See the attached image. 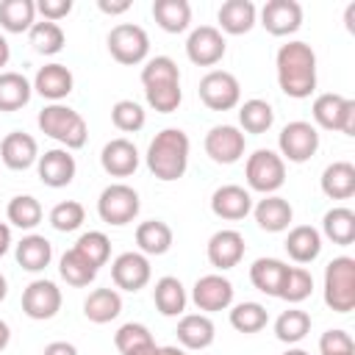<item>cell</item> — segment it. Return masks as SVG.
<instances>
[{"label": "cell", "instance_id": "6da1fadb", "mask_svg": "<svg viewBox=\"0 0 355 355\" xmlns=\"http://www.w3.org/2000/svg\"><path fill=\"white\" fill-rule=\"evenodd\" d=\"M277 83L283 94L294 100H305L316 89V53L308 42H286L275 55Z\"/></svg>", "mask_w": 355, "mask_h": 355}, {"label": "cell", "instance_id": "7a4b0ae2", "mask_svg": "<svg viewBox=\"0 0 355 355\" xmlns=\"http://www.w3.org/2000/svg\"><path fill=\"white\" fill-rule=\"evenodd\" d=\"M189 150H191V141H189L186 130L164 128L161 133H155V139L147 147V155H144L147 158V169L158 180L172 183V180L186 175V169H189Z\"/></svg>", "mask_w": 355, "mask_h": 355}, {"label": "cell", "instance_id": "3957f363", "mask_svg": "<svg viewBox=\"0 0 355 355\" xmlns=\"http://www.w3.org/2000/svg\"><path fill=\"white\" fill-rule=\"evenodd\" d=\"M141 86L147 105L158 114L178 111L183 92H180V69L169 55H155L141 67Z\"/></svg>", "mask_w": 355, "mask_h": 355}, {"label": "cell", "instance_id": "277c9868", "mask_svg": "<svg viewBox=\"0 0 355 355\" xmlns=\"http://www.w3.org/2000/svg\"><path fill=\"white\" fill-rule=\"evenodd\" d=\"M36 125L44 136L55 139L58 144H64V150H80L86 144V136H89V128H86V119L69 108V105H61V103H50L39 111L36 116Z\"/></svg>", "mask_w": 355, "mask_h": 355}, {"label": "cell", "instance_id": "5b68a950", "mask_svg": "<svg viewBox=\"0 0 355 355\" xmlns=\"http://www.w3.org/2000/svg\"><path fill=\"white\" fill-rule=\"evenodd\" d=\"M324 305L336 313L355 308V258L338 255L324 266Z\"/></svg>", "mask_w": 355, "mask_h": 355}, {"label": "cell", "instance_id": "8992f818", "mask_svg": "<svg viewBox=\"0 0 355 355\" xmlns=\"http://www.w3.org/2000/svg\"><path fill=\"white\" fill-rule=\"evenodd\" d=\"M139 191L128 183H111L100 191L97 197V214L105 225H114V227H122L128 222H133L139 216Z\"/></svg>", "mask_w": 355, "mask_h": 355}, {"label": "cell", "instance_id": "52a82bcc", "mask_svg": "<svg viewBox=\"0 0 355 355\" xmlns=\"http://www.w3.org/2000/svg\"><path fill=\"white\" fill-rule=\"evenodd\" d=\"M244 178L252 191L275 194L286 183V161L275 150H255L244 164Z\"/></svg>", "mask_w": 355, "mask_h": 355}, {"label": "cell", "instance_id": "ba28073f", "mask_svg": "<svg viewBox=\"0 0 355 355\" xmlns=\"http://www.w3.org/2000/svg\"><path fill=\"white\" fill-rule=\"evenodd\" d=\"M108 53L114 61L125 64V67H133V64H141L150 53V36L141 25H133V22H119L108 31Z\"/></svg>", "mask_w": 355, "mask_h": 355}, {"label": "cell", "instance_id": "9c48e42d", "mask_svg": "<svg viewBox=\"0 0 355 355\" xmlns=\"http://www.w3.org/2000/svg\"><path fill=\"white\" fill-rule=\"evenodd\" d=\"M313 122L324 130H338L344 136H355V100L341 97V94H319L313 100Z\"/></svg>", "mask_w": 355, "mask_h": 355}, {"label": "cell", "instance_id": "30bf717a", "mask_svg": "<svg viewBox=\"0 0 355 355\" xmlns=\"http://www.w3.org/2000/svg\"><path fill=\"white\" fill-rule=\"evenodd\" d=\"M200 100L211 111H230L241 103V86L239 78L227 69H211L200 78Z\"/></svg>", "mask_w": 355, "mask_h": 355}, {"label": "cell", "instance_id": "8fae6325", "mask_svg": "<svg viewBox=\"0 0 355 355\" xmlns=\"http://www.w3.org/2000/svg\"><path fill=\"white\" fill-rule=\"evenodd\" d=\"M277 147H280V158L283 161L305 164L319 150V130L305 119H294L280 130Z\"/></svg>", "mask_w": 355, "mask_h": 355}, {"label": "cell", "instance_id": "7c38bea8", "mask_svg": "<svg viewBox=\"0 0 355 355\" xmlns=\"http://www.w3.org/2000/svg\"><path fill=\"white\" fill-rule=\"evenodd\" d=\"M225 50H227V42H225L222 31L214 28V25H200L186 39V55L197 67H214V64H219L225 58Z\"/></svg>", "mask_w": 355, "mask_h": 355}, {"label": "cell", "instance_id": "4fadbf2b", "mask_svg": "<svg viewBox=\"0 0 355 355\" xmlns=\"http://www.w3.org/2000/svg\"><path fill=\"white\" fill-rule=\"evenodd\" d=\"M61 311V288L53 280H33L22 291V313L28 319L44 322Z\"/></svg>", "mask_w": 355, "mask_h": 355}, {"label": "cell", "instance_id": "5bb4252c", "mask_svg": "<svg viewBox=\"0 0 355 355\" xmlns=\"http://www.w3.org/2000/svg\"><path fill=\"white\" fill-rule=\"evenodd\" d=\"M247 136L236 125H214L205 133V153L214 164H236L244 155Z\"/></svg>", "mask_w": 355, "mask_h": 355}, {"label": "cell", "instance_id": "9a60e30c", "mask_svg": "<svg viewBox=\"0 0 355 355\" xmlns=\"http://www.w3.org/2000/svg\"><path fill=\"white\" fill-rule=\"evenodd\" d=\"M153 277L150 261L141 252H122L111 263V280L122 291H141Z\"/></svg>", "mask_w": 355, "mask_h": 355}, {"label": "cell", "instance_id": "2e32d148", "mask_svg": "<svg viewBox=\"0 0 355 355\" xmlns=\"http://www.w3.org/2000/svg\"><path fill=\"white\" fill-rule=\"evenodd\" d=\"M36 169H39V180L50 189H64L75 180V172H78V164H75V155L64 147H53L47 150L44 155H39L36 161Z\"/></svg>", "mask_w": 355, "mask_h": 355}, {"label": "cell", "instance_id": "e0dca14e", "mask_svg": "<svg viewBox=\"0 0 355 355\" xmlns=\"http://www.w3.org/2000/svg\"><path fill=\"white\" fill-rule=\"evenodd\" d=\"M191 302L205 313L225 311L233 302V283L222 275H202L191 288Z\"/></svg>", "mask_w": 355, "mask_h": 355}, {"label": "cell", "instance_id": "ac0fdd59", "mask_svg": "<svg viewBox=\"0 0 355 355\" xmlns=\"http://www.w3.org/2000/svg\"><path fill=\"white\" fill-rule=\"evenodd\" d=\"M261 25L272 36H288L302 25V6L297 0H269L261 8Z\"/></svg>", "mask_w": 355, "mask_h": 355}, {"label": "cell", "instance_id": "d6986e66", "mask_svg": "<svg viewBox=\"0 0 355 355\" xmlns=\"http://www.w3.org/2000/svg\"><path fill=\"white\" fill-rule=\"evenodd\" d=\"M211 211H214L219 219L239 222V219H244V216L252 211V194H250L244 186L225 183V186H219V189L211 194Z\"/></svg>", "mask_w": 355, "mask_h": 355}, {"label": "cell", "instance_id": "ffe728a7", "mask_svg": "<svg viewBox=\"0 0 355 355\" xmlns=\"http://www.w3.org/2000/svg\"><path fill=\"white\" fill-rule=\"evenodd\" d=\"M100 164L111 178H128L139 169V150L130 139H111L100 150Z\"/></svg>", "mask_w": 355, "mask_h": 355}, {"label": "cell", "instance_id": "44dd1931", "mask_svg": "<svg viewBox=\"0 0 355 355\" xmlns=\"http://www.w3.org/2000/svg\"><path fill=\"white\" fill-rule=\"evenodd\" d=\"M208 261H211V266H216V269H233V266H239V261L244 258V236L239 233V230H230V227H225V230H216L211 239H208Z\"/></svg>", "mask_w": 355, "mask_h": 355}, {"label": "cell", "instance_id": "7402d4cb", "mask_svg": "<svg viewBox=\"0 0 355 355\" xmlns=\"http://www.w3.org/2000/svg\"><path fill=\"white\" fill-rule=\"evenodd\" d=\"M0 161L8 169H14V172H22V169L33 166L39 161V144H36V139L31 133H25V130H11L3 139V144H0Z\"/></svg>", "mask_w": 355, "mask_h": 355}, {"label": "cell", "instance_id": "603a6c76", "mask_svg": "<svg viewBox=\"0 0 355 355\" xmlns=\"http://www.w3.org/2000/svg\"><path fill=\"white\" fill-rule=\"evenodd\" d=\"M72 86H75V78L64 64H44L33 78V92H39L50 103H61L72 92Z\"/></svg>", "mask_w": 355, "mask_h": 355}, {"label": "cell", "instance_id": "cb8c5ba5", "mask_svg": "<svg viewBox=\"0 0 355 355\" xmlns=\"http://www.w3.org/2000/svg\"><path fill=\"white\" fill-rule=\"evenodd\" d=\"M252 214H255L258 227L266 230V233H280L294 219L291 202L283 200V197H277V194H266L263 200H258V205H252Z\"/></svg>", "mask_w": 355, "mask_h": 355}, {"label": "cell", "instance_id": "d4e9b609", "mask_svg": "<svg viewBox=\"0 0 355 355\" xmlns=\"http://www.w3.org/2000/svg\"><path fill=\"white\" fill-rule=\"evenodd\" d=\"M178 341L183 349H205L216 338V327L208 319V313H186L178 322Z\"/></svg>", "mask_w": 355, "mask_h": 355}, {"label": "cell", "instance_id": "484cf974", "mask_svg": "<svg viewBox=\"0 0 355 355\" xmlns=\"http://www.w3.org/2000/svg\"><path fill=\"white\" fill-rule=\"evenodd\" d=\"M216 19H219V31L230 36H241L252 31L258 19V8L250 0H225L216 11Z\"/></svg>", "mask_w": 355, "mask_h": 355}, {"label": "cell", "instance_id": "4316f807", "mask_svg": "<svg viewBox=\"0 0 355 355\" xmlns=\"http://www.w3.org/2000/svg\"><path fill=\"white\" fill-rule=\"evenodd\" d=\"M283 247H286V252H288L291 261H297V263H311V261H316L319 252H322V233H319L316 227H311V225H297V227L288 230Z\"/></svg>", "mask_w": 355, "mask_h": 355}, {"label": "cell", "instance_id": "83f0119b", "mask_svg": "<svg viewBox=\"0 0 355 355\" xmlns=\"http://www.w3.org/2000/svg\"><path fill=\"white\" fill-rule=\"evenodd\" d=\"M122 313V297L116 288H94L83 300V316L94 324H105Z\"/></svg>", "mask_w": 355, "mask_h": 355}, {"label": "cell", "instance_id": "f1b7e54d", "mask_svg": "<svg viewBox=\"0 0 355 355\" xmlns=\"http://www.w3.org/2000/svg\"><path fill=\"white\" fill-rule=\"evenodd\" d=\"M186 288L178 277L172 275H164L155 280V288H153V302L158 308L161 316H180L186 311Z\"/></svg>", "mask_w": 355, "mask_h": 355}, {"label": "cell", "instance_id": "f546056e", "mask_svg": "<svg viewBox=\"0 0 355 355\" xmlns=\"http://www.w3.org/2000/svg\"><path fill=\"white\" fill-rule=\"evenodd\" d=\"M322 191L330 200H349L355 194V166L349 161H333L322 172Z\"/></svg>", "mask_w": 355, "mask_h": 355}, {"label": "cell", "instance_id": "4dcf8cb0", "mask_svg": "<svg viewBox=\"0 0 355 355\" xmlns=\"http://www.w3.org/2000/svg\"><path fill=\"white\" fill-rule=\"evenodd\" d=\"M14 255H17V263H19L25 272H42V269L50 266V261H53V244H50L44 236L31 233V236H25V239L17 244Z\"/></svg>", "mask_w": 355, "mask_h": 355}, {"label": "cell", "instance_id": "1f68e13d", "mask_svg": "<svg viewBox=\"0 0 355 355\" xmlns=\"http://www.w3.org/2000/svg\"><path fill=\"white\" fill-rule=\"evenodd\" d=\"M172 227L161 219H147L136 227V244L141 255H164L172 247Z\"/></svg>", "mask_w": 355, "mask_h": 355}, {"label": "cell", "instance_id": "d6a6232c", "mask_svg": "<svg viewBox=\"0 0 355 355\" xmlns=\"http://www.w3.org/2000/svg\"><path fill=\"white\" fill-rule=\"evenodd\" d=\"M286 272H288V263H283L280 258H258L250 266V280L258 291H263L269 297H277Z\"/></svg>", "mask_w": 355, "mask_h": 355}, {"label": "cell", "instance_id": "836d02e7", "mask_svg": "<svg viewBox=\"0 0 355 355\" xmlns=\"http://www.w3.org/2000/svg\"><path fill=\"white\" fill-rule=\"evenodd\" d=\"M33 83L22 72H0V111H19L31 103Z\"/></svg>", "mask_w": 355, "mask_h": 355}, {"label": "cell", "instance_id": "e575fe53", "mask_svg": "<svg viewBox=\"0 0 355 355\" xmlns=\"http://www.w3.org/2000/svg\"><path fill=\"white\" fill-rule=\"evenodd\" d=\"M153 19L166 33H183L191 22V6H189V0H155Z\"/></svg>", "mask_w": 355, "mask_h": 355}, {"label": "cell", "instance_id": "d590c367", "mask_svg": "<svg viewBox=\"0 0 355 355\" xmlns=\"http://www.w3.org/2000/svg\"><path fill=\"white\" fill-rule=\"evenodd\" d=\"M322 233L338 244V247H349L355 241V211L338 205V208H330L322 219Z\"/></svg>", "mask_w": 355, "mask_h": 355}, {"label": "cell", "instance_id": "8d00e7d4", "mask_svg": "<svg viewBox=\"0 0 355 355\" xmlns=\"http://www.w3.org/2000/svg\"><path fill=\"white\" fill-rule=\"evenodd\" d=\"M36 22L33 0H3L0 3V28L8 33H25Z\"/></svg>", "mask_w": 355, "mask_h": 355}, {"label": "cell", "instance_id": "74e56055", "mask_svg": "<svg viewBox=\"0 0 355 355\" xmlns=\"http://www.w3.org/2000/svg\"><path fill=\"white\" fill-rule=\"evenodd\" d=\"M272 122H275V111H272V105L266 100L252 97V100H244L239 105V125H241V130H247L252 136H261V133H266L272 128Z\"/></svg>", "mask_w": 355, "mask_h": 355}, {"label": "cell", "instance_id": "f35d334b", "mask_svg": "<svg viewBox=\"0 0 355 355\" xmlns=\"http://www.w3.org/2000/svg\"><path fill=\"white\" fill-rule=\"evenodd\" d=\"M42 202L31 194H17L8 200L6 205V216L14 227H22V230H33L39 222H42Z\"/></svg>", "mask_w": 355, "mask_h": 355}, {"label": "cell", "instance_id": "ab89813d", "mask_svg": "<svg viewBox=\"0 0 355 355\" xmlns=\"http://www.w3.org/2000/svg\"><path fill=\"white\" fill-rule=\"evenodd\" d=\"M28 39H31V47L39 55H55V53L64 50V42H67L61 25L58 22H47V19L33 22V28L28 31Z\"/></svg>", "mask_w": 355, "mask_h": 355}, {"label": "cell", "instance_id": "60d3db41", "mask_svg": "<svg viewBox=\"0 0 355 355\" xmlns=\"http://www.w3.org/2000/svg\"><path fill=\"white\" fill-rule=\"evenodd\" d=\"M308 330H311V316H308L305 311H300V308H288V311H283V313L275 319V336H277V341H283V344H297V341H302V338L308 336Z\"/></svg>", "mask_w": 355, "mask_h": 355}, {"label": "cell", "instance_id": "b9f144b4", "mask_svg": "<svg viewBox=\"0 0 355 355\" xmlns=\"http://www.w3.org/2000/svg\"><path fill=\"white\" fill-rule=\"evenodd\" d=\"M58 272H61V277H64L69 286H75V288H83V286H89V283L97 277V269H94L78 250H67V252L61 255Z\"/></svg>", "mask_w": 355, "mask_h": 355}, {"label": "cell", "instance_id": "7bdbcfd3", "mask_svg": "<svg viewBox=\"0 0 355 355\" xmlns=\"http://www.w3.org/2000/svg\"><path fill=\"white\" fill-rule=\"evenodd\" d=\"M311 291H313V277H311V272H308L305 266H288L277 300H286V302L297 305V302L308 300Z\"/></svg>", "mask_w": 355, "mask_h": 355}, {"label": "cell", "instance_id": "ee69618b", "mask_svg": "<svg viewBox=\"0 0 355 355\" xmlns=\"http://www.w3.org/2000/svg\"><path fill=\"white\" fill-rule=\"evenodd\" d=\"M269 322V313L261 302H239L230 308V324L239 333H258Z\"/></svg>", "mask_w": 355, "mask_h": 355}, {"label": "cell", "instance_id": "f6af8a7d", "mask_svg": "<svg viewBox=\"0 0 355 355\" xmlns=\"http://www.w3.org/2000/svg\"><path fill=\"white\" fill-rule=\"evenodd\" d=\"M72 250H78L94 269L105 266L108 258H111V241H108V236L100 233V230H89V233H83V236L75 241Z\"/></svg>", "mask_w": 355, "mask_h": 355}, {"label": "cell", "instance_id": "bcb514c9", "mask_svg": "<svg viewBox=\"0 0 355 355\" xmlns=\"http://www.w3.org/2000/svg\"><path fill=\"white\" fill-rule=\"evenodd\" d=\"M111 122H114V128L122 130V133H136V130L144 128L147 114H144V108H141L136 100H119V103H114V108H111Z\"/></svg>", "mask_w": 355, "mask_h": 355}, {"label": "cell", "instance_id": "7dc6e473", "mask_svg": "<svg viewBox=\"0 0 355 355\" xmlns=\"http://www.w3.org/2000/svg\"><path fill=\"white\" fill-rule=\"evenodd\" d=\"M86 219V208L78 202V200H64L58 205H53L50 211V225L58 230V233H72L83 225Z\"/></svg>", "mask_w": 355, "mask_h": 355}, {"label": "cell", "instance_id": "c3c4849f", "mask_svg": "<svg viewBox=\"0 0 355 355\" xmlns=\"http://www.w3.org/2000/svg\"><path fill=\"white\" fill-rule=\"evenodd\" d=\"M150 341H153V333L141 322H128V324H122L114 333V344H116V349L122 355L130 352V349H136V347H141V344H150Z\"/></svg>", "mask_w": 355, "mask_h": 355}, {"label": "cell", "instance_id": "681fc988", "mask_svg": "<svg viewBox=\"0 0 355 355\" xmlns=\"http://www.w3.org/2000/svg\"><path fill=\"white\" fill-rule=\"evenodd\" d=\"M319 352L322 355H336V352H355V344L347 330H324L319 338Z\"/></svg>", "mask_w": 355, "mask_h": 355}, {"label": "cell", "instance_id": "f907efd6", "mask_svg": "<svg viewBox=\"0 0 355 355\" xmlns=\"http://www.w3.org/2000/svg\"><path fill=\"white\" fill-rule=\"evenodd\" d=\"M36 11L42 14V19L47 22H58L72 11V0H39Z\"/></svg>", "mask_w": 355, "mask_h": 355}, {"label": "cell", "instance_id": "816d5d0a", "mask_svg": "<svg viewBox=\"0 0 355 355\" xmlns=\"http://www.w3.org/2000/svg\"><path fill=\"white\" fill-rule=\"evenodd\" d=\"M97 8L108 17H116V14H125L130 8V0H97Z\"/></svg>", "mask_w": 355, "mask_h": 355}, {"label": "cell", "instance_id": "f5cc1de1", "mask_svg": "<svg viewBox=\"0 0 355 355\" xmlns=\"http://www.w3.org/2000/svg\"><path fill=\"white\" fill-rule=\"evenodd\" d=\"M42 355H78V347L69 344V341H50L42 349Z\"/></svg>", "mask_w": 355, "mask_h": 355}, {"label": "cell", "instance_id": "db71d44e", "mask_svg": "<svg viewBox=\"0 0 355 355\" xmlns=\"http://www.w3.org/2000/svg\"><path fill=\"white\" fill-rule=\"evenodd\" d=\"M8 247H11V227L0 222V258L8 252Z\"/></svg>", "mask_w": 355, "mask_h": 355}, {"label": "cell", "instance_id": "11a10c76", "mask_svg": "<svg viewBox=\"0 0 355 355\" xmlns=\"http://www.w3.org/2000/svg\"><path fill=\"white\" fill-rule=\"evenodd\" d=\"M125 355H158V344L150 341V344H141V347H136V349H130Z\"/></svg>", "mask_w": 355, "mask_h": 355}, {"label": "cell", "instance_id": "9f6ffc18", "mask_svg": "<svg viewBox=\"0 0 355 355\" xmlns=\"http://www.w3.org/2000/svg\"><path fill=\"white\" fill-rule=\"evenodd\" d=\"M8 58H11V47H8V42H6V36L0 33V69L8 64Z\"/></svg>", "mask_w": 355, "mask_h": 355}, {"label": "cell", "instance_id": "6f0895ef", "mask_svg": "<svg viewBox=\"0 0 355 355\" xmlns=\"http://www.w3.org/2000/svg\"><path fill=\"white\" fill-rule=\"evenodd\" d=\"M8 341H11V330H8V324L0 319V352L8 347Z\"/></svg>", "mask_w": 355, "mask_h": 355}, {"label": "cell", "instance_id": "680465c9", "mask_svg": "<svg viewBox=\"0 0 355 355\" xmlns=\"http://www.w3.org/2000/svg\"><path fill=\"white\" fill-rule=\"evenodd\" d=\"M158 355H186V349H183V347L169 344V347H158Z\"/></svg>", "mask_w": 355, "mask_h": 355}, {"label": "cell", "instance_id": "91938a15", "mask_svg": "<svg viewBox=\"0 0 355 355\" xmlns=\"http://www.w3.org/2000/svg\"><path fill=\"white\" fill-rule=\"evenodd\" d=\"M6 294H8V280H6V275L0 272V302L6 300Z\"/></svg>", "mask_w": 355, "mask_h": 355}, {"label": "cell", "instance_id": "94428289", "mask_svg": "<svg viewBox=\"0 0 355 355\" xmlns=\"http://www.w3.org/2000/svg\"><path fill=\"white\" fill-rule=\"evenodd\" d=\"M283 355H308L305 349H300V347H294V349H288V352H283Z\"/></svg>", "mask_w": 355, "mask_h": 355}, {"label": "cell", "instance_id": "6125c7cd", "mask_svg": "<svg viewBox=\"0 0 355 355\" xmlns=\"http://www.w3.org/2000/svg\"><path fill=\"white\" fill-rule=\"evenodd\" d=\"M336 355H355V352H336Z\"/></svg>", "mask_w": 355, "mask_h": 355}]
</instances>
